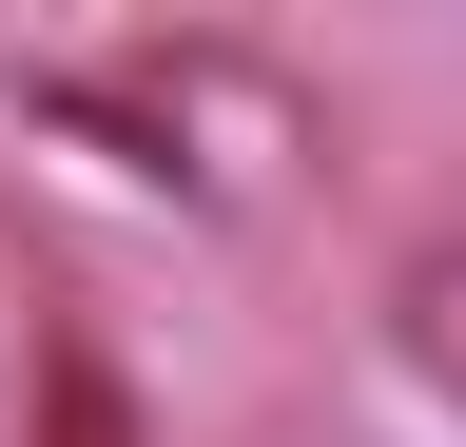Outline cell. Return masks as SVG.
<instances>
[{
	"label": "cell",
	"instance_id": "1",
	"mask_svg": "<svg viewBox=\"0 0 466 447\" xmlns=\"http://www.w3.org/2000/svg\"><path fill=\"white\" fill-rule=\"evenodd\" d=\"M39 117H78V137H116L156 195H195V214H272L291 176H311V78L291 59H253V39H137V59H39L20 78Z\"/></svg>",
	"mask_w": 466,
	"mask_h": 447
},
{
	"label": "cell",
	"instance_id": "2",
	"mask_svg": "<svg viewBox=\"0 0 466 447\" xmlns=\"http://www.w3.org/2000/svg\"><path fill=\"white\" fill-rule=\"evenodd\" d=\"M389 350H408V389H447V409H466V214L389 253Z\"/></svg>",
	"mask_w": 466,
	"mask_h": 447
},
{
	"label": "cell",
	"instance_id": "3",
	"mask_svg": "<svg viewBox=\"0 0 466 447\" xmlns=\"http://www.w3.org/2000/svg\"><path fill=\"white\" fill-rule=\"evenodd\" d=\"M272 447H370V428H272Z\"/></svg>",
	"mask_w": 466,
	"mask_h": 447
}]
</instances>
